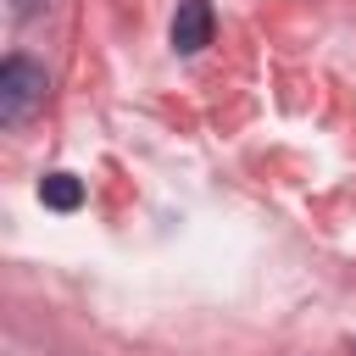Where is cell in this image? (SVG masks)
I'll use <instances>...</instances> for the list:
<instances>
[{
    "label": "cell",
    "mask_w": 356,
    "mask_h": 356,
    "mask_svg": "<svg viewBox=\"0 0 356 356\" xmlns=\"http://www.w3.org/2000/svg\"><path fill=\"white\" fill-rule=\"evenodd\" d=\"M39 100H44V67L28 56H6L0 61V122L6 128L28 122L39 111Z\"/></svg>",
    "instance_id": "cell-1"
},
{
    "label": "cell",
    "mask_w": 356,
    "mask_h": 356,
    "mask_svg": "<svg viewBox=\"0 0 356 356\" xmlns=\"http://www.w3.org/2000/svg\"><path fill=\"white\" fill-rule=\"evenodd\" d=\"M206 44H211V0H178V11H172V50L195 56Z\"/></svg>",
    "instance_id": "cell-2"
},
{
    "label": "cell",
    "mask_w": 356,
    "mask_h": 356,
    "mask_svg": "<svg viewBox=\"0 0 356 356\" xmlns=\"http://www.w3.org/2000/svg\"><path fill=\"white\" fill-rule=\"evenodd\" d=\"M39 200L56 206V211H78L83 206V184L72 172H50V178H39Z\"/></svg>",
    "instance_id": "cell-3"
},
{
    "label": "cell",
    "mask_w": 356,
    "mask_h": 356,
    "mask_svg": "<svg viewBox=\"0 0 356 356\" xmlns=\"http://www.w3.org/2000/svg\"><path fill=\"white\" fill-rule=\"evenodd\" d=\"M350 345H356V339H350Z\"/></svg>",
    "instance_id": "cell-4"
}]
</instances>
